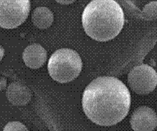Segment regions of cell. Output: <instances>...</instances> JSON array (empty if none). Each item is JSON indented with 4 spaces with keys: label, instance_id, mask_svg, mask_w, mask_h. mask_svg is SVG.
Segmentation results:
<instances>
[{
    "label": "cell",
    "instance_id": "obj_1",
    "mask_svg": "<svg viewBox=\"0 0 157 131\" xmlns=\"http://www.w3.org/2000/svg\"><path fill=\"white\" fill-rule=\"evenodd\" d=\"M85 114L92 122L111 126L129 113L130 93L123 82L114 77H99L84 91L82 100Z\"/></svg>",
    "mask_w": 157,
    "mask_h": 131
},
{
    "label": "cell",
    "instance_id": "obj_2",
    "mask_svg": "<svg viewBox=\"0 0 157 131\" xmlns=\"http://www.w3.org/2000/svg\"><path fill=\"white\" fill-rule=\"evenodd\" d=\"M82 22L90 37L98 42H108L122 30L124 12L115 0H92L85 7Z\"/></svg>",
    "mask_w": 157,
    "mask_h": 131
},
{
    "label": "cell",
    "instance_id": "obj_3",
    "mask_svg": "<svg viewBox=\"0 0 157 131\" xmlns=\"http://www.w3.org/2000/svg\"><path fill=\"white\" fill-rule=\"evenodd\" d=\"M47 68L50 76L54 81L59 83H67L79 76L82 69V61L76 51L62 48L52 55Z\"/></svg>",
    "mask_w": 157,
    "mask_h": 131
},
{
    "label": "cell",
    "instance_id": "obj_4",
    "mask_svg": "<svg viewBox=\"0 0 157 131\" xmlns=\"http://www.w3.org/2000/svg\"><path fill=\"white\" fill-rule=\"evenodd\" d=\"M30 0H0V27L17 28L28 18Z\"/></svg>",
    "mask_w": 157,
    "mask_h": 131
},
{
    "label": "cell",
    "instance_id": "obj_5",
    "mask_svg": "<svg viewBox=\"0 0 157 131\" xmlns=\"http://www.w3.org/2000/svg\"><path fill=\"white\" fill-rule=\"evenodd\" d=\"M128 83L135 93L143 95L148 94L156 87V72L148 64L136 66L128 75Z\"/></svg>",
    "mask_w": 157,
    "mask_h": 131
},
{
    "label": "cell",
    "instance_id": "obj_6",
    "mask_svg": "<svg viewBox=\"0 0 157 131\" xmlns=\"http://www.w3.org/2000/svg\"><path fill=\"white\" fill-rule=\"evenodd\" d=\"M130 125L134 131H154L157 125L156 113L147 106L139 107L132 115Z\"/></svg>",
    "mask_w": 157,
    "mask_h": 131
},
{
    "label": "cell",
    "instance_id": "obj_7",
    "mask_svg": "<svg viewBox=\"0 0 157 131\" xmlns=\"http://www.w3.org/2000/svg\"><path fill=\"white\" fill-rule=\"evenodd\" d=\"M47 59V52L40 44L33 43L23 52V60L27 67L38 69L44 65Z\"/></svg>",
    "mask_w": 157,
    "mask_h": 131
},
{
    "label": "cell",
    "instance_id": "obj_8",
    "mask_svg": "<svg viewBox=\"0 0 157 131\" xmlns=\"http://www.w3.org/2000/svg\"><path fill=\"white\" fill-rule=\"evenodd\" d=\"M6 95L10 103L13 105L24 106L31 100L32 92L25 85L15 82L8 86Z\"/></svg>",
    "mask_w": 157,
    "mask_h": 131
},
{
    "label": "cell",
    "instance_id": "obj_9",
    "mask_svg": "<svg viewBox=\"0 0 157 131\" xmlns=\"http://www.w3.org/2000/svg\"><path fill=\"white\" fill-rule=\"evenodd\" d=\"M54 21V15L46 7H37L32 13V22L37 28L46 29L51 27Z\"/></svg>",
    "mask_w": 157,
    "mask_h": 131
},
{
    "label": "cell",
    "instance_id": "obj_10",
    "mask_svg": "<svg viewBox=\"0 0 157 131\" xmlns=\"http://www.w3.org/2000/svg\"><path fill=\"white\" fill-rule=\"evenodd\" d=\"M157 2L156 1H152L147 4L143 7L142 15L143 17L145 20L147 21H155L157 16Z\"/></svg>",
    "mask_w": 157,
    "mask_h": 131
},
{
    "label": "cell",
    "instance_id": "obj_11",
    "mask_svg": "<svg viewBox=\"0 0 157 131\" xmlns=\"http://www.w3.org/2000/svg\"><path fill=\"white\" fill-rule=\"evenodd\" d=\"M3 131H29V129L21 122L12 121L5 125Z\"/></svg>",
    "mask_w": 157,
    "mask_h": 131
},
{
    "label": "cell",
    "instance_id": "obj_12",
    "mask_svg": "<svg viewBox=\"0 0 157 131\" xmlns=\"http://www.w3.org/2000/svg\"><path fill=\"white\" fill-rule=\"evenodd\" d=\"M7 84V80L4 77H0V92L2 91V90L6 87Z\"/></svg>",
    "mask_w": 157,
    "mask_h": 131
},
{
    "label": "cell",
    "instance_id": "obj_13",
    "mask_svg": "<svg viewBox=\"0 0 157 131\" xmlns=\"http://www.w3.org/2000/svg\"><path fill=\"white\" fill-rule=\"evenodd\" d=\"M57 2H59L60 4H63V5H68V4H71V3H73L76 1V0H56Z\"/></svg>",
    "mask_w": 157,
    "mask_h": 131
},
{
    "label": "cell",
    "instance_id": "obj_14",
    "mask_svg": "<svg viewBox=\"0 0 157 131\" xmlns=\"http://www.w3.org/2000/svg\"><path fill=\"white\" fill-rule=\"evenodd\" d=\"M5 54V51H4V48L0 45V61L2 60V58H3V56H4Z\"/></svg>",
    "mask_w": 157,
    "mask_h": 131
}]
</instances>
